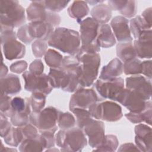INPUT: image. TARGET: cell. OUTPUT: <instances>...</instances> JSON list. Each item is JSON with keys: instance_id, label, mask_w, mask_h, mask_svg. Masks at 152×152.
I'll list each match as a JSON object with an SVG mask.
<instances>
[{"instance_id": "obj_1", "label": "cell", "mask_w": 152, "mask_h": 152, "mask_svg": "<svg viewBox=\"0 0 152 152\" xmlns=\"http://www.w3.org/2000/svg\"><path fill=\"white\" fill-rule=\"evenodd\" d=\"M49 44L64 53H75L77 52L80 45L78 34L73 30L59 28L52 36Z\"/></svg>"}, {"instance_id": "obj_2", "label": "cell", "mask_w": 152, "mask_h": 152, "mask_svg": "<svg viewBox=\"0 0 152 152\" xmlns=\"http://www.w3.org/2000/svg\"><path fill=\"white\" fill-rule=\"evenodd\" d=\"M80 60L83 62V65H80L78 81L83 86H89L97 76L100 64L99 56L88 52L83 55Z\"/></svg>"}, {"instance_id": "obj_3", "label": "cell", "mask_w": 152, "mask_h": 152, "mask_svg": "<svg viewBox=\"0 0 152 152\" xmlns=\"http://www.w3.org/2000/svg\"><path fill=\"white\" fill-rule=\"evenodd\" d=\"M98 23L95 19L88 18L81 24V39L83 43V47H86L88 43H91L97 34Z\"/></svg>"}, {"instance_id": "obj_4", "label": "cell", "mask_w": 152, "mask_h": 152, "mask_svg": "<svg viewBox=\"0 0 152 152\" xmlns=\"http://www.w3.org/2000/svg\"><path fill=\"white\" fill-rule=\"evenodd\" d=\"M100 106L104 110L99 112L96 115L97 119L102 118L107 121H113L119 119L122 116L121 109L119 106L111 102H105Z\"/></svg>"}, {"instance_id": "obj_5", "label": "cell", "mask_w": 152, "mask_h": 152, "mask_svg": "<svg viewBox=\"0 0 152 152\" xmlns=\"http://www.w3.org/2000/svg\"><path fill=\"white\" fill-rule=\"evenodd\" d=\"M84 96H83L81 90H80L77 93L74 94L71 100L70 106L73 105L74 104H77V106L79 107H87L90 105H93V103H95L94 102L89 100L90 99H97L96 94L92 90H84ZM75 104L71 107V109H72Z\"/></svg>"}, {"instance_id": "obj_6", "label": "cell", "mask_w": 152, "mask_h": 152, "mask_svg": "<svg viewBox=\"0 0 152 152\" xmlns=\"http://www.w3.org/2000/svg\"><path fill=\"white\" fill-rule=\"evenodd\" d=\"M137 134V144L140 147L151 148V128L144 125H140L136 127Z\"/></svg>"}, {"instance_id": "obj_7", "label": "cell", "mask_w": 152, "mask_h": 152, "mask_svg": "<svg viewBox=\"0 0 152 152\" xmlns=\"http://www.w3.org/2000/svg\"><path fill=\"white\" fill-rule=\"evenodd\" d=\"M97 43L103 47H110L115 43V38L108 25L102 26L101 33L97 39Z\"/></svg>"}, {"instance_id": "obj_8", "label": "cell", "mask_w": 152, "mask_h": 152, "mask_svg": "<svg viewBox=\"0 0 152 152\" xmlns=\"http://www.w3.org/2000/svg\"><path fill=\"white\" fill-rule=\"evenodd\" d=\"M116 59L113 60L112 62V68L110 64H109L107 66H105L103 67V70L101 72V78H110L112 77H115L116 75H120L122 72V65L121 61H119L116 66L114 67Z\"/></svg>"}, {"instance_id": "obj_9", "label": "cell", "mask_w": 152, "mask_h": 152, "mask_svg": "<svg viewBox=\"0 0 152 152\" xmlns=\"http://www.w3.org/2000/svg\"><path fill=\"white\" fill-rule=\"evenodd\" d=\"M127 45L128 46L126 45V48H125V44L123 45V47L124 48H121L118 46H117L118 48H119V50L117 49L118 56H119L124 61H126V60H128V61L130 59L135 58V52L131 45L129 44Z\"/></svg>"}, {"instance_id": "obj_10", "label": "cell", "mask_w": 152, "mask_h": 152, "mask_svg": "<svg viewBox=\"0 0 152 152\" xmlns=\"http://www.w3.org/2000/svg\"><path fill=\"white\" fill-rule=\"evenodd\" d=\"M46 62L52 67H58L60 62L62 60V56L56 52L52 50H49L46 55Z\"/></svg>"}, {"instance_id": "obj_11", "label": "cell", "mask_w": 152, "mask_h": 152, "mask_svg": "<svg viewBox=\"0 0 152 152\" xmlns=\"http://www.w3.org/2000/svg\"><path fill=\"white\" fill-rule=\"evenodd\" d=\"M144 74L151 78V61H144L142 63V71Z\"/></svg>"}]
</instances>
